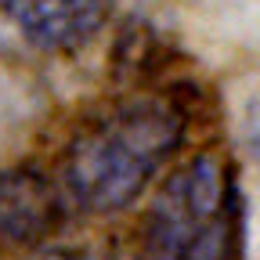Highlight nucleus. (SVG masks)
Wrapping results in <instances>:
<instances>
[{"label": "nucleus", "instance_id": "1", "mask_svg": "<svg viewBox=\"0 0 260 260\" xmlns=\"http://www.w3.org/2000/svg\"><path fill=\"white\" fill-rule=\"evenodd\" d=\"M184 138V116L167 98H134L94 119L65 155V188L94 210L116 213L145 191Z\"/></svg>", "mask_w": 260, "mask_h": 260}, {"label": "nucleus", "instance_id": "2", "mask_svg": "<svg viewBox=\"0 0 260 260\" xmlns=\"http://www.w3.org/2000/svg\"><path fill=\"white\" fill-rule=\"evenodd\" d=\"M235 191L224 159L203 152L162 184L145 217V260H228Z\"/></svg>", "mask_w": 260, "mask_h": 260}, {"label": "nucleus", "instance_id": "3", "mask_svg": "<svg viewBox=\"0 0 260 260\" xmlns=\"http://www.w3.org/2000/svg\"><path fill=\"white\" fill-rule=\"evenodd\" d=\"M0 8L29 44L76 51L109 22L112 0H0Z\"/></svg>", "mask_w": 260, "mask_h": 260}, {"label": "nucleus", "instance_id": "4", "mask_svg": "<svg viewBox=\"0 0 260 260\" xmlns=\"http://www.w3.org/2000/svg\"><path fill=\"white\" fill-rule=\"evenodd\" d=\"M54 224V191L37 174H4L0 177V239H37Z\"/></svg>", "mask_w": 260, "mask_h": 260}, {"label": "nucleus", "instance_id": "5", "mask_svg": "<svg viewBox=\"0 0 260 260\" xmlns=\"http://www.w3.org/2000/svg\"><path fill=\"white\" fill-rule=\"evenodd\" d=\"M44 260H83V256H73V253H54V256H44Z\"/></svg>", "mask_w": 260, "mask_h": 260}]
</instances>
